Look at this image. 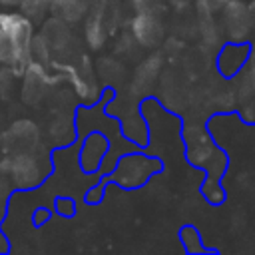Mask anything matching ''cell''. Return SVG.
I'll return each instance as SVG.
<instances>
[{
	"label": "cell",
	"mask_w": 255,
	"mask_h": 255,
	"mask_svg": "<svg viewBox=\"0 0 255 255\" xmlns=\"http://www.w3.org/2000/svg\"><path fill=\"white\" fill-rule=\"evenodd\" d=\"M0 32L6 36L16 56L20 58L26 52L30 42V34H32L30 22L20 14H0Z\"/></svg>",
	"instance_id": "obj_1"
},
{
	"label": "cell",
	"mask_w": 255,
	"mask_h": 255,
	"mask_svg": "<svg viewBox=\"0 0 255 255\" xmlns=\"http://www.w3.org/2000/svg\"><path fill=\"white\" fill-rule=\"evenodd\" d=\"M253 84H255V80H253Z\"/></svg>",
	"instance_id": "obj_2"
}]
</instances>
